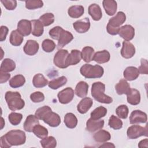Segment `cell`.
I'll list each match as a JSON object with an SVG mask.
<instances>
[{
    "label": "cell",
    "instance_id": "cell-1",
    "mask_svg": "<svg viewBox=\"0 0 148 148\" xmlns=\"http://www.w3.org/2000/svg\"><path fill=\"white\" fill-rule=\"evenodd\" d=\"M105 85L101 82H97L92 84L91 87V95L97 101L109 104L113 102V99L105 94Z\"/></svg>",
    "mask_w": 148,
    "mask_h": 148
},
{
    "label": "cell",
    "instance_id": "cell-2",
    "mask_svg": "<svg viewBox=\"0 0 148 148\" xmlns=\"http://www.w3.org/2000/svg\"><path fill=\"white\" fill-rule=\"evenodd\" d=\"M5 98L8 108L12 111L20 110L24 107V101L21 98V96L18 92L7 91Z\"/></svg>",
    "mask_w": 148,
    "mask_h": 148
},
{
    "label": "cell",
    "instance_id": "cell-3",
    "mask_svg": "<svg viewBox=\"0 0 148 148\" xmlns=\"http://www.w3.org/2000/svg\"><path fill=\"white\" fill-rule=\"evenodd\" d=\"M126 20V16L123 12H119L116 16L112 17L106 26V30L108 34L112 35L118 34L120 26L122 25Z\"/></svg>",
    "mask_w": 148,
    "mask_h": 148
},
{
    "label": "cell",
    "instance_id": "cell-4",
    "mask_svg": "<svg viewBox=\"0 0 148 148\" xmlns=\"http://www.w3.org/2000/svg\"><path fill=\"white\" fill-rule=\"evenodd\" d=\"M80 73L87 79H94L101 77L104 73L103 68L99 65H92L91 64H84L80 69Z\"/></svg>",
    "mask_w": 148,
    "mask_h": 148
},
{
    "label": "cell",
    "instance_id": "cell-5",
    "mask_svg": "<svg viewBox=\"0 0 148 148\" xmlns=\"http://www.w3.org/2000/svg\"><path fill=\"white\" fill-rule=\"evenodd\" d=\"M8 143L12 146H19L25 143L26 135L24 131L16 130H11L4 135Z\"/></svg>",
    "mask_w": 148,
    "mask_h": 148
},
{
    "label": "cell",
    "instance_id": "cell-6",
    "mask_svg": "<svg viewBox=\"0 0 148 148\" xmlns=\"http://www.w3.org/2000/svg\"><path fill=\"white\" fill-rule=\"evenodd\" d=\"M127 134L128 138L131 139H135L142 136H147V126L143 127L139 125H132L127 129Z\"/></svg>",
    "mask_w": 148,
    "mask_h": 148
},
{
    "label": "cell",
    "instance_id": "cell-7",
    "mask_svg": "<svg viewBox=\"0 0 148 148\" xmlns=\"http://www.w3.org/2000/svg\"><path fill=\"white\" fill-rule=\"evenodd\" d=\"M69 54L67 50L60 49L56 54L54 57L53 62L54 65L59 68L64 69L67 68L66 64V58Z\"/></svg>",
    "mask_w": 148,
    "mask_h": 148
},
{
    "label": "cell",
    "instance_id": "cell-8",
    "mask_svg": "<svg viewBox=\"0 0 148 148\" xmlns=\"http://www.w3.org/2000/svg\"><path fill=\"white\" fill-rule=\"evenodd\" d=\"M61 103L67 104L71 102L74 97V91L71 87H66L60 91L57 95Z\"/></svg>",
    "mask_w": 148,
    "mask_h": 148
},
{
    "label": "cell",
    "instance_id": "cell-9",
    "mask_svg": "<svg viewBox=\"0 0 148 148\" xmlns=\"http://www.w3.org/2000/svg\"><path fill=\"white\" fill-rule=\"evenodd\" d=\"M147 117L146 113L140 110L132 111L130 116V122L131 124L145 123L147 122Z\"/></svg>",
    "mask_w": 148,
    "mask_h": 148
},
{
    "label": "cell",
    "instance_id": "cell-10",
    "mask_svg": "<svg viewBox=\"0 0 148 148\" xmlns=\"http://www.w3.org/2000/svg\"><path fill=\"white\" fill-rule=\"evenodd\" d=\"M42 120L51 127H58L61 123L60 116L57 113L53 112L52 110L48 112Z\"/></svg>",
    "mask_w": 148,
    "mask_h": 148
},
{
    "label": "cell",
    "instance_id": "cell-11",
    "mask_svg": "<svg viewBox=\"0 0 148 148\" xmlns=\"http://www.w3.org/2000/svg\"><path fill=\"white\" fill-rule=\"evenodd\" d=\"M118 34L125 41H130L135 36V29L130 25H125L119 28Z\"/></svg>",
    "mask_w": 148,
    "mask_h": 148
},
{
    "label": "cell",
    "instance_id": "cell-12",
    "mask_svg": "<svg viewBox=\"0 0 148 148\" xmlns=\"http://www.w3.org/2000/svg\"><path fill=\"white\" fill-rule=\"evenodd\" d=\"M73 27L76 32L83 34L87 32L90 27V21L88 18L79 20L73 23Z\"/></svg>",
    "mask_w": 148,
    "mask_h": 148
},
{
    "label": "cell",
    "instance_id": "cell-13",
    "mask_svg": "<svg viewBox=\"0 0 148 148\" xmlns=\"http://www.w3.org/2000/svg\"><path fill=\"white\" fill-rule=\"evenodd\" d=\"M135 54V48L132 43L124 40L123 42V47L121 50V55L126 59L132 58Z\"/></svg>",
    "mask_w": 148,
    "mask_h": 148
},
{
    "label": "cell",
    "instance_id": "cell-14",
    "mask_svg": "<svg viewBox=\"0 0 148 148\" xmlns=\"http://www.w3.org/2000/svg\"><path fill=\"white\" fill-rule=\"evenodd\" d=\"M17 30L23 36H28L32 32V24L29 20L23 19L18 21Z\"/></svg>",
    "mask_w": 148,
    "mask_h": 148
},
{
    "label": "cell",
    "instance_id": "cell-15",
    "mask_svg": "<svg viewBox=\"0 0 148 148\" xmlns=\"http://www.w3.org/2000/svg\"><path fill=\"white\" fill-rule=\"evenodd\" d=\"M39 43L34 40H28L24 46V53L28 56H34L39 50Z\"/></svg>",
    "mask_w": 148,
    "mask_h": 148
},
{
    "label": "cell",
    "instance_id": "cell-16",
    "mask_svg": "<svg viewBox=\"0 0 148 148\" xmlns=\"http://www.w3.org/2000/svg\"><path fill=\"white\" fill-rule=\"evenodd\" d=\"M103 126L104 121L103 120H94L90 118L86 122V130L90 132L102 129Z\"/></svg>",
    "mask_w": 148,
    "mask_h": 148
},
{
    "label": "cell",
    "instance_id": "cell-17",
    "mask_svg": "<svg viewBox=\"0 0 148 148\" xmlns=\"http://www.w3.org/2000/svg\"><path fill=\"white\" fill-rule=\"evenodd\" d=\"M82 59L81 52L78 50H72L70 54H68L66 60V64L67 66L71 65H75L80 62Z\"/></svg>",
    "mask_w": 148,
    "mask_h": 148
},
{
    "label": "cell",
    "instance_id": "cell-18",
    "mask_svg": "<svg viewBox=\"0 0 148 148\" xmlns=\"http://www.w3.org/2000/svg\"><path fill=\"white\" fill-rule=\"evenodd\" d=\"M73 39V35L69 31L64 29L61 32L58 40V48L61 49L70 43Z\"/></svg>",
    "mask_w": 148,
    "mask_h": 148
},
{
    "label": "cell",
    "instance_id": "cell-19",
    "mask_svg": "<svg viewBox=\"0 0 148 148\" xmlns=\"http://www.w3.org/2000/svg\"><path fill=\"white\" fill-rule=\"evenodd\" d=\"M93 104L92 99L89 97L83 98L77 106V111L81 114H84L91 108Z\"/></svg>",
    "mask_w": 148,
    "mask_h": 148
},
{
    "label": "cell",
    "instance_id": "cell-20",
    "mask_svg": "<svg viewBox=\"0 0 148 148\" xmlns=\"http://www.w3.org/2000/svg\"><path fill=\"white\" fill-rule=\"evenodd\" d=\"M39 123V119L35 115L30 114L28 116L24 123V129L25 131L31 132L33 131L34 127Z\"/></svg>",
    "mask_w": 148,
    "mask_h": 148
},
{
    "label": "cell",
    "instance_id": "cell-21",
    "mask_svg": "<svg viewBox=\"0 0 148 148\" xmlns=\"http://www.w3.org/2000/svg\"><path fill=\"white\" fill-rule=\"evenodd\" d=\"M88 12L95 21H99L102 17V13L100 6L97 3L90 5L88 8Z\"/></svg>",
    "mask_w": 148,
    "mask_h": 148
},
{
    "label": "cell",
    "instance_id": "cell-22",
    "mask_svg": "<svg viewBox=\"0 0 148 148\" xmlns=\"http://www.w3.org/2000/svg\"><path fill=\"white\" fill-rule=\"evenodd\" d=\"M128 103L132 105H136L140 103V94L139 91L135 88H131L129 92L127 94Z\"/></svg>",
    "mask_w": 148,
    "mask_h": 148
},
{
    "label": "cell",
    "instance_id": "cell-23",
    "mask_svg": "<svg viewBox=\"0 0 148 148\" xmlns=\"http://www.w3.org/2000/svg\"><path fill=\"white\" fill-rule=\"evenodd\" d=\"M110 55L108 50H103L96 52L93 57V60L98 64L108 62L110 60Z\"/></svg>",
    "mask_w": 148,
    "mask_h": 148
},
{
    "label": "cell",
    "instance_id": "cell-24",
    "mask_svg": "<svg viewBox=\"0 0 148 148\" xmlns=\"http://www.w3.org/2000/svg\"><path fill=\"white\" fill-rule=\"evenodd\" d=\"M103 7L105 12L109 16H113L116 12L117 4L114 0H104L102 2Z\"/></svg>",
    "mask_w": 148,
    "mask_h": 148
},
{
    "label": "cell",
    "instance_id": "cell-25",
    "mask_svg": "<svg viewBox=\"0 0 148 148\" xmlns=\"http://www.w3.org/2000/svg\"><path fill=\"white\" fill-rule=\"evenodd\" d=\"M139 72L135 66H128L125 68L123 72V76L125 80L128 81H132L136 79L139 76Z\"/></svg>",
    "mask_w": 148,
    "mask_h": 148
},
{
    "label": "cell",
    "instance_id": "cell-26",
    "mask_svg": "<svg viewBox=\"0 0 148 148\" xmlns=\"http://www.w3.org/2000/svg\"><path fill=\"white\" fill-rule=\"evenodd\" d=\"M130 86L125 79H121L115 86V90L119 95L127 94L130 91Z\"/></svg>",
    "mask_w": 148,
    "mask_h": 148
},
{
    "label": "cell",
    "instance_id": "cell-27",
    "mask_svg": "<svg viewBox=\"0 0 148 148\" xmlns=\"http://www.w3.org/2000/svg\"><path fill=\"white\" fill-rule=\"evenodd\" d=\"M88 90V84L85 82L80 81L76 86L75 92L77 97L80 98H83L87 95Z\"/></svg>",
    "mask_w": 148,
    "mask_h": 148
},
{
    "label": "cell",
    "instance_id": "cell-28",
    "mask_svg": "<svg viewBox=\"0 0 148 148\" xmlns=\"http://www.w3.org/2000/svg\"><path fill=\"white\" fill-rule=\"evenodd\" d=\"M84 12V7L82 5H74L69 8L68 10V15L73 18L81 17Z\"/></svg>",
    "mask_w": 148,
    "mask_h": 148
},
{
    "label": "cell",
    "instance_id": "cell-29",
    "mask_svg": "<svg viewBox=\"0 0 148 148\" xmlns=\"http://www.w3.org/2000/svg\"><path fill=\"white\" fill-rule=\"evenodd\" d=\"M32 24L31 34L35 36H41L44 31L43 25L39 20H32L31 21Z\"/></svg>",
    "mask_w": 148,
    "mask_h": 148
},
{
    "label": "cell",
    "instance_id": "cell-30",
    "mask_svg": "<svg viewBox=\"0 0 148 148\" xmlns=\"http://www.w3.org/2000/svg\"><path fill=\"white\" fill-rule=\"evenodd\" d=\"M93 138L95 142L103 143L109 140L111 138V135L108 131L101 130L94 135Z\"/></svg>",
    "mask_w": 148,
    "mask_h": 148
},
{
    "label": "cell",
    "instance_id": "cell-31",
    "mask_svg": "<svg viewBox=\"0 0 148 148\" xmlns=\"http://www.w3.org/2000/svg\"><path fill=\"white\" fill-rule=\"evenodd\" d=\"M16 64L13 60L10 58H5L1 63L0 71L4 72H9L14 70Z\"/></svg>",
    "mask_w": 148,
    "mask_h": 148
},
{
    "label": "cell",
    "instance_id": "cell-32",
    "mask_svg": "<svg viewBox=\"0 0 148 148\" xmlns=\"http://www.w3.org/2000/svg\"><path fill=\"white\" fill-rule=\"evenodd\" d=\"M94 54V50L92 47L90 46H86L83 48L81 52L82 58L86 62H90L93 60Z\"/></svg>",
    "mask_w": 148,
    "mask_h": 148
},
{
    "label": "cell",
    "instance_id": "cell-33",
    "mask_svg": "<svg viewBox=\"0 0 148 148\" xmlns=\"http://www.w3.org/2000/svg\"><path fill=\"white\" fill-rule=\"evenodd\" d=\"M23 36L18 32L17 30L12 31L9 38L10 43L14 46H18L21 45L23 41Z\"/></svg>",
    "mask_w": 148,
    "mask_h": 148
},
{
    "label": "cell",
    "instance_id": "cell-34",
    "mask_svg": "<svg viewBox=\"0 0 148 148\" xmlns=\"http://www.w3.org/2000/svg\"><path fill=\"white\" fill-rule=\"evenodd\" d=\"M32 83L36 88H42L48 84V80L41 73L35 75L32 79Z\"/></svg>",
    "mask_w": 148,
    "mask_h": 148
},
{
    "label": "cell",
    "instance_id": "cell-35",
    "mask_svg": "<svg viewBox=\"0 0 148 148\" xmlns=\"http://www.w3.org/2000/svg\"><path fill=\"white\" fill-rule=\"evenodd\" d=\"M67 82V79L65 76H62L57 79L50 81L48 83L49 87L53 90H57L64 86Z\"/></svg>",
    "mask_w": 148,
    "mask_h": 148
},
{
    "label": "cell",
    "instance_id": "cell-36",
    "mask_svg": "<svg viewBox=\"0 0 148 148\" xmlns=\"http://www.w3.org/2000/svg\"><path fill=\"white\" fill-rule=\"evenodd\" d=\"M25 83V79L22 75L14 76L9 81V85L11 87L16 88L23 86Z\"/></svg>",
    "mask_w": 148,
    "mask_h": 148
},
{
    "label": "cell",
    "instance_id": "cell-37",
    "mask_svg": "<svg viewBox=\"0 0 148 148\" xmlns=\"http://www.w3.org/2000/svg\"><path fill=\"white\" fill-rule=\"evenodd\" d=\"M64 123L69 128H74L77 124V119L75 115L72 113H68L64 117Z\"/></svg>",
    "mask_w": 148,
    "mask_h": 148
},
{
    "label": "cell",
    "instance_id": "cell-38",
    "mask_svg": "<svg viewBox=\"0 0 148 148\" xmlns=\"http://www.w3.org/2000/svg\"><path fill=\"white\" fill-rule=\"evenodd\" d=\"M40 143L43 148H54L57 146V141L54 137L52 136H46L43 138Z\"/></svg>",
    "mask_w": 148,
    "mask_h": 148
},
{
    "label": "cell",
    "instance_id": "cell-39",
    "mask_svg": "<svg viewBox=\"0 0 148 148\" xmlns=\"http://www.w3.org/2000/svg\"><path fill=\"white\" fill-rule=\"evenodd\" d=\"M107 109L105 107L99 106L95 109L90 114L91 118L94 120H99L106 116Z\"/></svg>",
    "mask_w": 148,
    "mask_h": 148
},
{
    "label": "cell",
    "instance_id": "cell-40",
    "mask_svg": "<svg viewBox=\"0 0 148 148\" xmlns=\"http://www.w3.org/2000/svg\"><path fill=\"white\" fill-rule=\"evenodd\" d=\"M32 132L38 138L43 139L48 135V131L46 128L40 125L39 124L36 125L33 129Z\"/></svg>",
    "mask_w": 148,
    "mask_h": 148
},
{
    "label": "cell",
    "instance_id": "cell-41",
    "mask_svg": "<svg viewBox=\"0 0 148 148\" xmlns=\"http://www.w3.org/2000/svg\"><path fill=\"white\" fill-rule=\"evenodd\" d=\"M108 124L110 128L115 130H120L123 127L122 121L114 115H112L110 117L109 119Z\"/></svg>",
    "mask_w": 148,
    "mask_h": 148
},
{
    "label": "cell",
    "instance_id": "cell-42",
    "mask_svg": "<svg viewBox=\"0 0 148 148\" xmlns=\"http://www.w3.org/2000/svg\"><path fill=\"white\" fill-rule=\"evenodd\" d=\"M39 20L43 26H49L54 23V16L52 13H46L42 15Z\"/></svg>",
    "mask_w": 148,
    "mask_h": 148
},
{
    "label": "cell",
    "instance_id": "cell-43",
    "mask_svg": "<svg viewBox=\"0 0 148 148\" xmlns=\"http://www.w3.org/2000/svg\"><path fill=\"white\" fill-rule=\"evenodd\" d=\"M43 6V2L40 0H28L25 1V8L29 10L40 8Z\"/></svg>",
    "mask_w": 148,
    "mask_h": 148
},
{
    "label": "cell",
    "instance_id": "cell-44",
    "mask_svg": "<svg viewBox=\"0 0 148 148\" xmlns=\"http://www.w3.org/2000/svg\"><path fill=\"white\" fill-rule=\"evenodd\" d=\"M56 46L54 42L49 39H45L42 43V49L47 53L53 51L55 49Z\"/></svg>",
    "mask_w": 148,
    "mask_h": 148
},
{
    "label": "cell",
    "instance_id": "cell-45",
    "mask_svg": "<svg viewBox=\"0 0 148 148\" xmlns=\"http://www.w3.org/2000/svg\"><path fill=\"white\" fill-rule=\"evenodd\" d=\"M128 108L125 105H121L119 106L116 109V113L119 117L123 119H125L128 117Z\"/></svg>",
    "mask_w": 148,
    "mask_h": 148
},
{
    "label": "cell",
    "instance_id": "cell-46",
    "mask_svg": "<svg viewBox=\"0 0 148 148\" xmlns=\"http://www.w3.org/2000/svg\"><path fill=\"white\" fill-rule=\"evenodd\" d=\"M23 119V115L19 113L12 112L9 114L8 119L9 122L13 125H17L19 124Z\"/></svg>",
    "mask_w": 148,
    "mask_h": 148
},
{
    "label": "cell",
    "instance_id": "cell-47",
    "mask_svg": "<svg viewBox=\"0 0 148 148\" xmlns=\"http://www.w3.org/2000/svg\"><path fill=\"white\" fill-rule=\"evenodd\" d=\"M52 110L48 106H43L41 108H38L35 113V116L39 120H42L46 115V114L50 111Z\"/></svg>",
    "mask_w": 148,
    "mask_h": 148
},
{
    "label": "cell",
    "instance_id": "cell-48",
    "mask_svg": "<svg viewBox=\"0 0 148 148\" xmlns=\"http://www.w3.org/2000/svg\"><path fill=\"white\" fill-rule=\"evenodd\" d=\"M63 29H64L61 27H60V26L54 27L49 31V35L53 39L56 40H58L60 35Z\"/></svg>",
    "mask_w": 148,
    "mask_h": 148
},
{
    "label": "cell",
    "instance_id": "cell-49",
    "mask_svg": "<svg viewBox=\"0 0 148 148\" xmlns=\"http://www.w3.org/2000/svg\"><path fill=\"white\" fill-rule=\"evenodd\" d=\"M30 99L34 103H39L44 101L45 95L40 91H36L30 95Z\"/></svg>",
    "mask_w": 148,
    "mask_h": 148
},
{
    "label": "cell",
    "instance_id": "cell-50",
    "mask_svg": "<svg viewBox=\"0 0 148 148\" xmlns=\"http://www.w3.org/2000/svg\"><path fill=\"white\" fill-rule=\"evenodd\" d=\"M3 6L9 10H14L17 6V1L15 0H1Z\"/></svg>",
    "mask_w": 148,
    "mask_h": 148
},
{
    "label": "cell",
    "instance_id": "cell-51",
    "mask_svg": "<svg viewBox=\"0 0 148 148\" xmlns=\"http://www.w3.org/2000/svg\"><path fill=\"white\" fill-rule=\"evenodd\" d=\"M139 73L147 75L148 73V62L146 59L142 58L140 60V65L138 69Z\"/></svg>",
    "mask_w": 148,
    "mask_h": 148
},
{
    "label": "cell",
    "instance_id": "cell-52",
    "mask_svg": "<svg viewBox=\"0 0 148 148\" xmlns=\"http://www.w3.org/2000/svg\"><path fill=\"white\" fill-rule=\"evenodd\" d=\"M8 33V28L4 25L1 26V36H0L1 42H2L6 39Z\"/></svg>",
    "mask_w": 148,
    "mask_h": 148
},
{
    "label": "cell",
    "instance_id": "cell-53",
    "mask_svg": "<svg viewBox=\"0 0 148 148\" xmlns=\"http://www.w3.org/2000/svg\"><path fill=\"white\" fill-rule=\"evenodd\" d=\"M10 77V75L7 72L0 71V83H3L6 82Z\"/></svg>",
    "mask_w": 148,
    "mask_h": 148
},
{
    "label": "cell",
    "instance_id": "cell-54",
    "mask_svg": "<svg viewBox=\"0 0 148 148\" xmlns=\"http://www.w3.org/2000/svg\"><path fill=\"white\" fill-rule=\"evenodd\" d=\"M0 147L2 148H9L11 146L6 141L4 135L1 137L0 139Z\"/></svg>",
    "mask_w": 148,
    "mask_h": 148
},
{
    "label": "cell",
    "instance_id": "cell-55",
    "mask_svg": "<svg viewBox=\"0 0 148 148\" xmlns=\"http://www.w3.org/2000/svg\"><path fill=\"white\" fill-rule=\"evenodd\" d=\"M139 147H148V139H145L140 140L138 143Z\"/></svg>",
    "mask_w": 148,
    "mask_h": 148
},
{
    "label": "cell",
    "instance_id": "cell-56",
    "mask_svg": "<svg viewBox=\"0 0 148 148\" xmlns=\"http://www.w3.org/2000/svg\"><path fill=\"white\" fill-rule=\"evenodd\" d=\"M115 146L112 143H105L101 145L99 147H114Z\"/></svg>",
    "mask_w": 148,
    "mask_h": 148
},
{
    "label": "cell",
    "instance_id": "cell-57",
    "mask_svg": "<svg viewBox=\"0 0 148 148\" xmlns=\"http://www.w3.org/2000/svg\"><path fill=\"white\" fill-rule=\"evenodd\" d=\"M1 121H2V124H1V129H2L3 128V126H4V125H5V123H3V122H4V120H3V119L2 118V117H1Z\"/></svg>",
    "mask_w": 148,
    "mask_h": 148
}]
</instances>
